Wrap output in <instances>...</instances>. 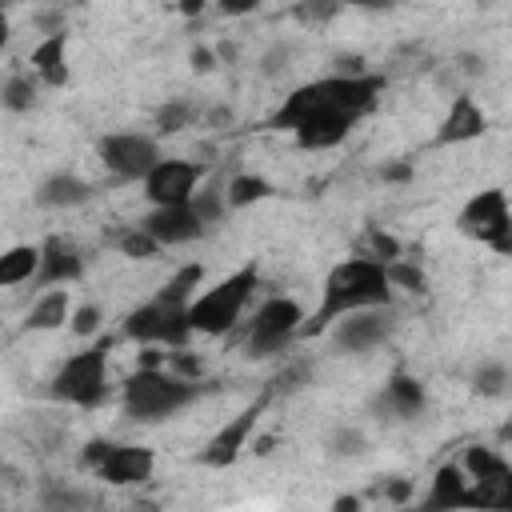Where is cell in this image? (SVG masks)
Wrapping results in <instances>:
<instances>
[{
	"label": "cell",
	"instance_id": "6da1fadb",
	"mask_svg": "<svg viewBox=\"0 0 512 512\" xmlns=\"http://www.w3.org/2000/svg\"><path fill=\"white\" fill-rule=\"evenodd\" d=\"M384 88H388V76L368 72V68H356V72H328V76H320V80H308V84L292 88V92L276 104V112L268 116V128L292 132L304 116L324 112V108L348 112L352 120H364V116L376 108V100L384 96Z\"/></svg>",
	"mask_w": 512,
	"mask_h": 512
},
{
	"label": "cell",
	"instance_id": "7a4b0ae2",
	"mask_svg": "<svg viewBox=\"0 0 512 512\" xmlns=\"http://www.w3.org/2000/svg\"><path fill=\"white\" fill-rule=\"evenodd\" d=\"M376 304H392V280H388V264L372 260V256H344L340 264L328 268L324 288H320V304L304 316L300 340L324 336L340 316L360 312V308H376Z\"/></svg>",
	"mask_w": 512,
	"mask_h": 512
},
{
	"label": "cell",
	"instance_id": "3957f363",
	"mask_svg": "<svg viewBox=\"0 0 512 512\" xmlns=\"http://www.w3.org/2000/svg\"><path fill=\"white\" fill-rule=\"evenodd\" d=\"M204 280V268L200 264H184L176 268L156 296H148L144 304H136L124 320H120V340H132V344H160V348H184L188 336H192V324H188V304L196 296Z\"/></svg>",
	"mask_w": 512,
	"mask_h": 512
},
{
	"label": "cell",
	"instance_id": "277c9868",
	"mask_svg": "<svg viewBox=\"0 0 512 512\" xmlns=\"http://www.w3.org/2000/svg\"><path fill=\"white\" fill-rule=\"evenodd\" d=\"M200 392V380H188L172 368H136L120 384V404L132 424H164L188 404H196Z\"/></svg>",
	"mask_w": 512,
	"mask_h": 512
},
{
	"label": "cell",
	"instance_id": "5b68a950",
	"mask_svg": "<svg viewBox=\"0 0 512 512\" xmlns=\"http://www.w3.org/2000/svg\"><path fill=\"white\" fill-rule=\"evenodd\" d=\"M260 284V268L256 264H240L236 272H228L224 280H216L212 288H200L188 304V324L200 336H224L240 324L252 292Z\"/></svg>",
	"mask_w": 512,
	"mask_h": 512
},
{
	"label": "cell",
	"instance_id": "8992f818",
	"mask_svg": "<svg viewBox=\"0 0 512 512\" xmlns=\"http://www.w3.org/2000/svg\"><path fill=\"white\" fill-rule=\"evenodd\" d=\"M112 344H116V336L100 332L92 344H84L80 352H72L52 372L48 396L60 400V404H72V408H96V404H104V396H108V356H112Z\"/></svg>",
	"mask_w": 512,
	"mask_h": 512
},
{
	"label": "cell",
	"instance_id": "52a82bcc",
	"mask_svg": "<svg viewBox=\"0 0 512 512\" xmlns=\"http://www.w3.org/2000/svg\"><path fill=\"white\" fill-rule=\"evenodd\" d=\"M456 228L460 236L492 248L496 256L512 260V204L504 196V188H480L464 200V208L456 212Z\"/></svg>",
	"mask_w": 512,
	"mask_h": 512
},
{
	"label": "cell",
	"instance_id": "ba28073f",
	"mask_svg": "<svg viewBox=\"0 0 512 512\" xmlns=\"http://www.w3.org/2000/svg\"><path fill=\"white\" fill-rule=\"evenodd\" d=\"M304 308L296 296H268L256 316L248 320L244 328V356L252 360H264V356H276L284 352L292 340H300V328H304Z\"/></svg>",
	"mask_w": 512,
	"mask_h": 512
},
{
	"label": "cell",
	"instance_id": "9c48e42d",
	"mask_svg": "<svg viewBox=\"0 0 512 512\" xmlns=\"http://www.w3.org/2000/svg\"><path fill=\"white\" fill-rule=\"evenodd\" d=\"M80 460H84L88 472H96V480H104L112 488L144 484V480H152V468H156L152 448H144V444H116V440H88Z\"/></svg>",
	"mask_w": 512,
	"mask_h": 512
},
{
	"label": "cell",
	"instance_id": "30bf717a",
	"mask_svg": "<svg viewBox=\"0 0 512 512\" xmlns=\"http://www.w3.org/2000/svg\"><path fill=\"white\" fill-rule=\"evenodd\" d=\"M96 160L116 180H144L160 164V144L148 132H104L96 140Z\"/></svg>",
	"mask_w": 512,
	"mask_h": 512
},
{
	"label": "cell",
	"instance_id": "8fae6325",
	"mask_svg": "<svg viewBox=\"0 0 512 512\" xmlns=\"http://www.w3.org/2000/svg\"><path fill=\"white\" fill-rule=\"evenodd\" d=\"M328 332H332V348L336 352H372V348H380V344L392 340V332H396V308L392 304H376V308L348 312Z\"/></svg>",
	"mask_w": 512,
	"mask_h": 512
},
{
	"label": "cell",
	"instance_id": "7c38bea8",
	"mask_svg": "<svg viewBox=\"0 0 512 512\" xmlns=\"http://www.w3.org/2000/svg\"><path fill=\"white\" fill-rule=\"evenodd\" d=\"M264 408H268V392H264L260 400L244 404L232 420H224V424L208 436V444H204V452H200V464H208V468H232V464L244 456V448L252 444V432H256Z\"/></svg>",
	"mask_w": 512,
	"mask_h": 512
},
{
	"label": "cell",
	"instance_id": "4fadbf2b",
	"mask_svg": "<svg viewBox=\"0 0 512 512\" xmlns=\"http://www.w3.org/2000/svg\"><path fill=\"white\" fill-rule=\"evenodd\" d=\"M148 204H188L204 184V164L184 156H160V164L140 180Z\"/></svg>",
	"mask_w": 512,
	"mask_h": 512
},
{
	"label": "cell",
	"instance_id": "5bb4252c",
	"mask_svg": "<svg viewBox=\"0 0 512 512\" xmlns=\"http://www.w3.org/2000/svg\"><path fill=\"white\" fill-rule=\"evenodd\" d=\"M140 228H144L148 236H156L160 248H180V244H192V240L208 236V224H204V216L192 208V200H188V204H152V208L144 212Z\"/></svg>",
	"mask_w": 512,
	"mask_h": 512
},
{
	"label": "cell",
	"instance_id": "9a60e30c",
	"mask_svg": "<svg viewBox=\"0 0 512 512\" xmlns=\"http://www.w3.org/2000/svg\"><path fill=\"white\" fill-rule=\"evenodd\" d=\"M84 276V252L68 236H44L40 240V272L36 284L56 288V284H76Z\"/></svg>",
	"mask_w": 512,
	"mask_h": 512
},
{
	"label": "cell",
	"instance_id": "2e32d148",
	"mask_svg": "<svg viewBox=\"0 0 512 512\" xmlns=\"http://www.w3.org/2000/svg\"><path fill=\"white\" fill-rule=\"evenodd\" d=\"M376 412H384L388 420H416L428 408V392L412 372H392L380 388V396L372 400Z\"/></svg>",
	"mask_w": 512,
	"mask_h": 512
},
{
	"label": "cell",
	"instance_id": "e0dca14e",
	"mask_svg": "<svg viewBox=\"0 0 512 512\" xmlns=\"http://www.w3.org/2000/svg\"><path fill=\"white\" fill-rule=\"evenodd\" d=\"M352 128H356V120H352L348 112H332V108H324V112L304 116V120L292 128V140H296L300 148H308V152H328V148L344 144Z\"/></svg>",
	"mask_w": 512,
	"mask_h": 512
},
{
	"label": "cell",
	"instance_id": "ac0fdd59",
	"mask_svg": "<svg viewBox=\"0 0 512 512\" xmlns=\"http://www.w3.org/2000/svg\"><path fill=\"white\" fill-rule=\"evenodd\" d=\"M488 132V112L472 100V96H456L436 128V144H468V140H480Z\"/></svg>",
	"mask_w": 512,
	"mask_h": 512
},
{
	"label": "cell",
	"instance_id": "d6986e66",
	"mask_svg": "<svg viewBox=\"0 0 512 512\" xmlns=\"http://www.w3.org/2000/svg\"><path fill=\"white\" fill-rule=\"evenodd\" d=\"M92 196H96V188H92L84 176H76V172H52V176H44L40 188H36V204H40V208H56V212L80 208V204H88Z\"/></svg>",
	"mask_w": 512,
	"mask_h": 512
},
{
	"label": "cell",
	"instance_id": "ffe728a7",
	"mask_svg": "<svg viewBox=\"0 0 512 512\" xmlns=\"http://www.w3.org/2000/svg\"><path fill=\"white\" fill-rule=\"evenodd\" d=\"M28 64H32V72L44 80V88H60V84H68V32H64V28L48 32V36L32 48Z\"/></svg>",
	"mask_w": 512,
	"mask_h": 512
},
{
	"label": "cell",
	"instance_id": "44dd1931",
	"mask_svg": "<svg viewBox=\"0 0 512 512\" xmlns=\"http://www.w3.org/2000/svg\"><path fill=\"white\" fill-rule=\"evenodd\" d=\"M424 508H472V476L464 464H440L432 476V488L424 496Z\"/></svg>",
	"mask_w": 512,
	"mask_h": 512
},
{
	"label": "cell",
	"instance_id": "7402d4cb",
	"mask_svg": "<svg viewBox=\"0 0 512 512\" xmlns=\"http://www.w3.org/2000/svg\"><path fill=\"white\" fill-rule=\"evenodd\" d=\"M68 320H72V296H68V284H56V288H44L32 300V308L24 316V328L28 332H56Z\"/></svg>",
	"mask_w": 512,
	"mask_h": 512
},
{
	"label": "cell",
	"instance_id": "603a6c76",
	"mask_svg": "<svg viewBox=\"0 0 512 512\" xmlns=\"http://www.w3.org/2000/svg\"><path fill=\"white\" fill-rule=\"evenodd\" d=\"M36 272H40V244H12L0 256V284L4 288L36 284Z\"/></svg>",
	"mask_w": 512,
	"mask_h": 512
},
{
	"label": "cell",
	"instance_id": "cb8c5ba5",
	"mask_svg": "<svg viewBox=\"0 0 512 512\" xmlns=\"http://www.w3.org/2000/svg\"><path fill=\"white\" fill-rule=\"evenodd\" d=\"M40 88H44V80H40L36 72H8V80H4V88H0V100H4L8 112L20 116V112H32V108H36Z\"/></svg>",
	"mask_w": 512,
	"mask_h": 512
},
{
	"label": "cell",
	"instance_id": "d4e9b609",
	"mask_svg": "<svg viewBox=\"0 0 512 512\" xmlns=\"http://www.w3.org/2000/svg\"><path fill=\"white\" fill-rule=\"evenodd\" d=\"M224 192H228V208L240 212V208H252V204H260V200H268V196H272V180H264V176H256V172H236V176L224 184Z\"/></svg>",
	"mask_w": 512,
	"mask_h": 512
},
{
	"label": "cell",
	"instance_id": "484cf974",
	"mask_svg": "<svg viewBox=\"0 0 512 512\" xmlns=\"http://www.w3.org/2000/svg\"><path fill=\"white\" fill-rule=\"evenodd\" d=\"M472 508H512V464L496 476L472 480Z\"/></svg>",
	"mask_w": 512,
	"mask_h": 512
},
{
	"label": "cell",
	"instance_id": "4316f807",
	"mask_svg": "<svg viewBox=\"0 0 512 512\" xmlns=\"http://www.w3.org/2000/svg\"><path fill=\"white\" fill-rule=\"evenodd\" d=\"M464 472L472 476V480H484V476H496V472H504L508 468V460L496 452V448H484V444H472V448H464Z\"/></svg>",
	"mask_w": 512,
	"mask_h": 512
},
{
	"label": "cell",
	"instance_id": "83f0119b",
	"mask_svg": "<svg viewBox=\"0 0 512 512\" xmlns=\"http://www.w3.org/2000/svg\"><path fill=\"white\" fill-rule=\"evenodd\" d=\"M192 208L204 216V224H208V228H212V224H220V220H224V212H232V208H228V192H224V188H212V184H208V188H204V184L196 188Z\"/></svg>",
	"mask_w": 512,
	"mask_h": 512
},
{
	"label": "cell",
	"instance_id": "f1b7e54d",
	"mask_svg": "<svg viewBox=\"0 0 512 512\" xmlns=\"http://www.w3.org/2000/svg\"><path fill=\"white\" fill-rule=\"evenodd\" d=\"M360 256H372V260H380V264H392V260H400V240L392 236V232H384V228H368L364 232V244L356 248Z\"/></svg>",
	"mask_w": 512,
	"mask_h": 512
},
{
	"label": "cell",
	"instance_id": "f546056e",
	"mask_svg": "<svg viewBox=\"0 0 512 512\" xmlns=\"http://www.w3.org/2000/svg\"><path fill=\"white\" fill-rule=\"evenodd\" d=\"M340 8H344V0H296L292 16L308 28H320V24H332L340 16Z\"/></svg>",
	"mask_w": 512,
	"mask_h": 512
},
{
	"label": "cell",
	"instance_id": "4dcf8cb0",
	"mask_svg": "<svg viewBox=\"0 0 512 512\" xmlns=\"http://www.w3.org/2000/svg\"><path fill=\"white\" fill-rule=\"evenodd\" d=\"M120 252H124L128 260H156V256H160V240L148 236V232L136 224V228H128V232L120 236Z\"/></svg>",
	"mask_w": 512,
	"mask_h": 512
},
{
	"label": "cell",
	"instance_id": "1f68e13d",
	"mask_svg": "<svg viewBox=\"0 0 512 512\" xmlns=\"http://www.w3.org/2000/svg\"><path fill=\"white\" fill-rule=\"evenodd\" d=\"M68 328L80 336V340H96L100 332H104V308L100 304H80V308H72V320H68Z\"/></svg>",
	"mask_w": 512,
	"mask_h": 512
},
{
	"label": "cell",
	"instance_id": "d6a6232c",
	"mask_svg": "<svg viewBox=\"0 0 512 512\" xmlns=\"http://www.w3.org/2000/svg\"><path fill=\"white\" fill-rule=\"evenodd\" d=\"M504 384H508V368H504L500 360H488V364H480V368L472 372V388H476L480 396H500Z\"/></svg>",
	"mask_w": 512,
	"mask_h": 512
},
{
	"label": "cell",
	"instance_id": "836d02e7",
	"mask_svg": "<svg viewBox=\"0 0 512 512\" xmlns=\"http://www.w3.org/2000/svg\"><path fill=\"white\" fill-rule=\"evenodd\" d=\"M188 120H192V108H188L184 100H168V104H160V112H156V132H160V136H172V132L188 128Z\"/></svg>",
	"mask_w": 512,
	"mask_h": 512
},
{
	"label": "cell",
	"instance_id": "e575fe53",
	"mask_svg": "<svg viewBox=\"0 0 512 512\" xmlns=\"http://www.w3.org/2000/svg\"><path fill=\"white\" fill-rule=\"evenodd\" d=\"M388 280H392V288H404V292H424L428 288L424 272L416 264H408V260H392L388 264Z\"/></svg>",
	"mask_w": 512,
	"mask_h": 512
},
{
	"label": "cell",
	"instance_id": "d590c367",
	"mask_svg": "<svg viewBox=\"0 0 512 512\" xmlns=\"http://www.w3.org/2000/svg\"><path fill=\"white\" fill-rule=\"evenodd\" d=\"M328 448H332V456H360V452L368 448V440H364L360 428L344 424V428H336V432L328 436Z\"/></svg>",
	"mask_w": 512,
	"mask_h": 512
},
{
	"label": "cell",
	"instance_id": "8d00e7d4",
	"mask_svg": "<svg viewBox=\"0 0 512 512\" xmlns=\"http://www.w3.org/2000/svg\"><path fill=\"white\" fill-rule=\"evenodd\" d=\"M40 504H44V508H92V504H96V496H88V492H72V488H60V492H44V496H40Z\"/></svg>",
	"mask_w": 512,
	"mask_h": 512
},
{
	"label": "cell",
	"instance_id": "74e56055",
	"mask_svg": "<svg viewBox=\"0 0 512 512\" xmlns=\"http://www.w3.org/2000/svg\"><path fill=\"white\" fill-rule=\"evenodd\" d=\"M168 368H172V372H180V376H188V380H200V372H204L200 356H192V352H184V348L168 352Z\"/></svg>",
	"mask_w": 512,
	"mask_h": 512
},
{
	"label": "cell",
	"instance_id": "f35d334b",
	"mask_svg": "<svg viewBox=\"0 0 512 512\" xmlns=\"http://www.w3.org/2000/svg\"><path fill=\"white\" fill-rule=\"evenodd\" d=\"M292 64V48L288 44H276V48H268L264 56H260V72L264 76H276V72H284Z\"/></svg>",
	"mask_w": 512,
	"mask_h": 512
},
{
	"label": "cell",
	"instance_id": "ab89813d",
	"mask_svg": "<svg viewBox=\"0 0 512 512\" xmlns=\"http://www.w3.org/2000/svg\"><path fill=\"white\" fill-rule=\"evenodd\" d=\"M380 496L388 504H404V500H412V484L404 476H388V484H380Z\"/></svg>",
	"mask_w": 512,
	"mask_h": 512
},
{
	"label": "cell",
	"instance_id": "60d3db41",
	"mask_svg": "<svg viewBox=\"0 0 512 512\" xmlns=\"http://www.w3.org/2000/svg\"><path fill=\"white\" fill-rule=\"evenodd\" d=\"M260 4H264V0H216V8H220L224 16H232V20H236V16H252Z\"/></svg>",
	"mask_w": 512,
	"mask_h": 512
},
{
	"label": "cell",
	"instance_id": "b9f144b4",
	"mask_svg": "<svg viewBox=\"0 0 512 512\" xmlns=\"http://www.w3.org/2000/svg\"><path fill=\"white\" fill-rule=\"evenodd\" d=\"M380 176L384 180H408L412 176V164H388V168H380Z\"/></svg>",
	"mask_w": 512,
	"mask_h": 512
},
{
	"label": "cell",
	"instance_id": "7bdbcfd3",
	"mask_svg": "<svg viewBox=\"0 0 512 512\" xmlns=\"http://www.w3.org/2000/svg\"><path fill=\"white\" fill-rule=\"evenodd\" d=\"M192 64H196V72H208L212 68V52L208 48H192Z\"/></svg>",
	"mask_w": 512,
	"mask_h": 512
},
{
	"label": "cell",
	"instance_id": "ee69618b",
	"mask_svg": "<svg viewBox=\"0 0 512 512\" xmlns=\"http://www.w3.org/2000/svg\"><path fill=\"white\" fill-rule=\"evenodd\" d=\"M496 444H504V448L512 444V416H508V420H504V424L496 428Z\"/></svg>",
	"mask_w": 512,
	"mask_h": 512
},
{
	"label": "cell",
	"instance_id": "f6af8a7d",
	"mask_svg": "<svg viewBox=\"0 0 512 512\" xmlns=\"http://www.w3.org/2000/svg\"><path fill=\"white\" fill-rule=\"evenodd\" d=\"M344 4H352V8H392L396 0H344Z\"/></svg>",
	"mask_w": 512,
	"mask_h": 512
},
{
	"label": "cell",
	"instance_id": "bcb514c9",
	"mask_svg": "<svg viewBox=\"0 0 512 512\" xmlns=\"http://www.w3.org/2000/svg\"><path fill=\"white\" fill-rule=\"evenodd\" d=\"M200 8H204V0H180V12H184V16H196Z\"/></svg>",
	"mask_w": 512,
	"mask_h": 512
},
{
	"label": "cell",
	"instance_id": "7dc6e473",
	"mask_svg": "<svg viewBox=\"0 0 512 512\" xmlns=\"http://www.w3.org/2000/svg\"><path fill=\"white\" fill-rule=\"evenodd\" d=\"M28 4H64V0H28Z\"/></svg>",
	"mask_w": 512,
	"mask_h": 512
}]
</instances>
